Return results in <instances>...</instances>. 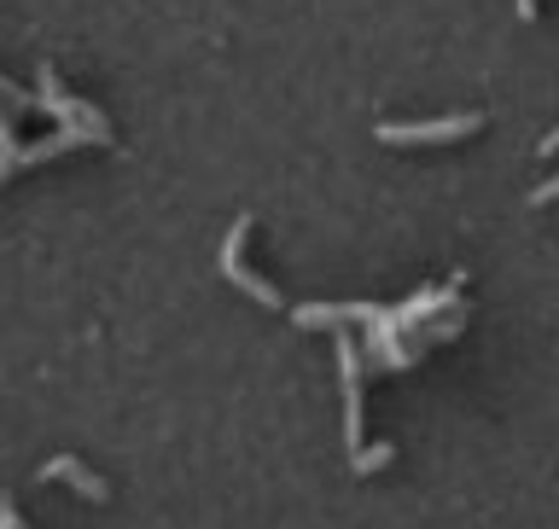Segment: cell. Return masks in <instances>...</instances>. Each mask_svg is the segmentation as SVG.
<instances>
[{
	"label": "cell",
	"mask_w": 559,
	"mask_h": 529,
	"mask_svg": "<svg viewBox=\"0 0 559 529\" xmlns=\"http://www.w3.org/2000/svg\"><path fill=\"white\" fill-rule=\"evenodd\" d=\"M391 454H396L391 443H373V448H367V454H356V471H379L384 460H391Z\"/></svg>",
	"instance_id": "cell-5"
},
{
	"label": "cell",
	"mask_w": 559,
	"mask_h": 529,
	"mask_svg": "<svg viewBox=\"0 0 559 529\" xmlns=\"http://www.w3.org/2000/svg\"><path fill=\"white\" fill-rule=\"evenodd\" d=\"M344 443L356 448L361 443V401H356V356L344 344Z\"/></svg>",
	"instance_id": "cell-4"
},
{
	"label": "cell",
	"mask_w": 559,
	"mask_h": 529,
	"mask_svg": "<svg viewBox=\"0 0 559 529\" xmlns=\"http://www.w3.org/2000/svg\"><path fill=\"white\" fill-rule=\"evenodd\" d=\"M478 129H484V117L461 111V117H443V122H384L379 140L384 146H437V140H466Z\"/></svg>",
	"instance_id": "cell-1"
},
{
	"label": "cell",
	"mask_w": 559,
	"mask_h": 529,
	"mask_svg": "<svg viewBox=\"0 0 559 529\" xmlns=\"http://www.w3.org/2000/svg\"><path fill=\"white\" fill-rule=\"evenodd\" d=\"M519 12H524V17H536V0H519Z\"/></svg>",
	"instance_id": "cell-6"
},
{
	"label": "cell",
	"mask_w": 559,
	"mask_h": 529,
	"mask_svg": "<svg viewBox=\"0 0 559 529\" xmlns=\"http://www.w3.org/2000/svg\"><path fill=\"white\" fill-rule=\"evenodd\" d=\"M41 478L47 483H70V489H82L87 501H105V478H94L82 460H70V454H59V460H47L41 466Z\"/></svg>",
	"instance_id": "cell-3"
},
{
	"label": "cell",
	"mask_w": 559,
	"mask_h": 529,
	"mask_svg": "<svg viewBox=\"0 0 559 529\" xmlns=\"http://www.w3.org/2000/svg\"><path fill=\"white\" fill-rule=\"evenodd\" d=\"M245 233H251V216H245V221L234 227V233H227V244H222V274L234 279V286H239L245 297H257L262 309H286V303H280V291L269 286V279H257V274L239 262V251H245Z\"/></svg>",
	"instance_id": "cell-2"
}]
</instances>
